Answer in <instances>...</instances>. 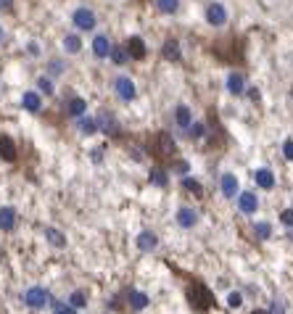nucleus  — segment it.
Wrapping results in <instances>:
<instances>
[{
  "label": "nucleus",
  "instance_id": "31",
  "mask_svg": "<svg viewBox=\"0 0 293 314\" xmlns=\"http://www.w3.org/2000/svg\"><path fill=\"white\" fill-rule=\"evenodd\" d=\"M45 238H48V243L56 246V248H66V235L61 232V230H56V227L45 230Z\"/></svg>",
  "mask_w": 293,
  "mask_h": 314
},
{
  "label": "nucleus",
  "instance_id": "8",
  "mask_svg": "<svg viewBox=\"0 0 293 314\" xmlns=\"http://www.w3.org/2000/svg\"><path fill=\"white\" fill-rule=\"evenodd\" d=\"M111 37L109 35H103V32H98L95 37H92V42H90V53H92V58L95 61H106L109 58V53H111Z\"/></svg>",
  "mask_w": 293,
  "mask_h": 314
},
{
  "label": "nucleus",
  "instance_id": "44",
  "mask_svg": "<svg viewBox=\"0 0 293 314\" xmlns=\"http://www.w3.org/2000/svg\"><path fill=\"white\" fill-rule=\"evenodd\" d=\"M254 314H270V311H254Z\"/></svg>",
  "mask_w": 293,
  "mask_h": 314
},
{
  "label": "nucleus",
  "instance_id": "17",
  "mask_svg": "<svg viewBox=\"0 0 293 314\" xmlns=\"http://www.w3.org/2000/svg\"><path fill=\"white\" fill-rule=\"evenodd\" d=\"M19 225V214L13 206H0V230L3 232H13Z\"/></svg>",
  "mask_w": 293,
  "mask_h": 314
},
{
  "label": "nucleus",
  "instance_id": "7",
  "mask_svg": "<svg viewBox=\"0 0 293 314\" xmlns=\"http://www.w3.org/2000/svg\"><path fill=\"white\" fill-rule=\"evenodd\" d=\"M235 203H238V211L246 216H254L259 211V196L254 190H240L235 196Z\"/></svg>",
  "mask_w": 293,
  "mask_h": 314
},
{
  "label": "nucleus",
  "instance_id": "37",
  "mask_svg": "<svg viewBox=\"0 0 293 314\" xmlns=\"http://www.w3.org/2000/svg\"><path fill=\"white\" fill-rule=\"evenodd\" d=\"M27 53L32 56V58H40V56H42V45H40L37 40H29V42H27Z\"/></svg>",
  "mask_w": 293,
  "mask_h": 314
},
{
  "label": "nucleus",
  "instance_id": "34",
  "mask_svg": "<svg viewBox=\"0 0 293 314\" xmlns=\"http://www.w3.org/2000/svg\"><path fill=\"white\" fill-rule=\"evenodd\" d=\"M51 314H80L69 301H53L51 304Z\"/></svg>",
  "mask_w": 293,
  "mask_h": 314
},
{
  "label": "nucleus",
  "instance_id": "20",
  "mask_svg": "<svg viewBox=\"0 0 293 314\" xmlns=\"http://www.w3.org/2000/svg\"><path fill=\"white\" fill-rule=\"evenodd\" d=\"M69 71V64L64 58H48V64H45V74L51 77V80H61Z\"/></svg>",
  "mask_w": 293,
  "mask_h": 314
},
{
  "label": "nucleus",
  "instance_id": "45",
  "mask_svg": "<svg viewBox=\"0 0 293 314\" xmlns=\"http://www.w3.org/2000/svg\"><path fill=\"white\" fill-rule=\"evenodd\" d=\"M290 95H293V87H290Z\"/></svg>",
  "mask_w": 293,
  "mask_h": 314
},
{
  "label": "nucleus",
  "instance_id": "43",
  "mask_svg": "<svg viewBox=\"0 0 293 314\" xmlns=\"http://www.w3.org/2000/svg\"><path fill=\"white\" fill-rule=\"evenodd\" d=\"M3 40H6V29H3V24H0V45H3Z\"/></svg>",
  "mask_w": 293,
  "mask_h": 314
},
{
  "label": "nucleus",
  "instance_id": "21",
  "mask_svg": "<svg viewBox=\"0 0 293 314\" xmlns=\"http://www.w3.org/2000/svg\"><path fill=\"white\" fill-rule=\"evenodd\" d=\"M127 304H130V309H135V311H143V309H148L151 298H148V293L132 288V291H127Z\"/></svg>",
  "mask_w": 293,
  "mask_h": 314
},
{
  "label": "nucleus",
  "instance_id": "26",
  "mask_svg": "<svg viewBox=\"0 0 293 314\" xmlns=\"http://www.w3.org/2000/svg\"><path fill=\"white\" fill-rule=\"evenodd\" d=\"M148 182H151L153 187H166V185H169V172L161 169V166H153L151 175H148Z\"/></svg>",
  "mask_w": 293,
  "mask_h": 314
},
{
  "label": "nucleus",
  "instance_id": "9",
  "mask_svg": "<svg viewBox=\"0 0 293 314\" xmlns=\"http://www.w3.org/2000/svg\"><path fill=\"white\" fill-rule=\"evenodd\" d=\"M198 222H201V214H198L196 206H180L177 209V227L193 230V227H198Z\"/></svg>",
  "mask_w": 293,
  "mask_h": 314
},
{
  "label": "nucleus",
  "instance_id": "40",
  "mask_svg": "<svg viewBox=\"0 0 293 314\" xmlns=\"http://www.w3.org/2000/svg\"><path fill=\"white\" fill-rule=\"evenodd\" d=\"M13 6H16V0H0V13L13 11Z\"/></svg>",
  "mask_w": 293,
  "mask_h": 314
},
{
  "label": "nucleus",
  "instance_id": "12",
  "mask_svg": "<svg viewBox=\"0 0 293 314\" xmlns=\"http://www.w3.org/2000/svg\"><path fill=\"white\" fill-rule=\"evenodd\" d=\"M82 48H85V42H82V37H80V32H66L64 37H61V51H64L66 56H80L82 53Z\"/></svg>",
  "mask_w": 293,
  "mask_h": 314
},
{
  "label": "nucleus",
  "instance_id": "13",
  "mask_svg": "<svg viewBox=\"0 0 293 314\" xmlns=\"http://www.w3.org/2000/svg\"><path fill=\"white\" fill-rule=\"evenodd\" d=\"M125 48H127V53H130V61H143V58L148 56V45H145V40H143L140 35L127 37Z\"/></svg>",
  "mask_w": 293,
  "mask_h": 314
},
{
  "label": "nucleus",
  "instance_id": "29",
  "mask_svg": "<svg viewBox=\"0 0 293 314\" xmlns=\"http://www.w3.org/2000/svg\"><path fill=\"white\" fill-rule=\"evenodd\" d=\"M156 3V11L164 13V16H175L180 11V0H153Z\"/></svg>",
  "mask_w": 293,
  "mask_h": 314
},
{
  "label": "nucleus",
  "instance_id": "33",
  "mask_svg": "<svg viewBox=\"0 0 293 314\" xmlns=\"http://www.w3.org/2000/svg\"><path fill=\"white\" fill-rule=\"evenodd\" d=\"M254 238H256V240L272 238V225H270V222H254Z\"/></svg>",
  "mask_w": 293,
  "mask_h": 314
},
{
  "label": "nucleus",
  "instance_id": "25",
  "mask_svg": "<svg viewBox=\"0 0 293 314\" xmlns=\"http://www.w3.org/2000/svg\"><path fill=\"white\" fill-rule=\"evenodd\" d=\"M66 114H69L71 119L87 114V101H85L82 95H71V98L66 101Z\"/></svg>",
  "mask_w": 293,
  "mask_h": 314
},
{
  "label": "nucleus",
  "instance_id": "1",
  "mask_svg": "<svg viewBox=\"0 0 293 314\" xmlns=\"http://www.w3.org/2000/svg\"><path fill=\"white\" fill-rule=\"evenodd\" d=\"M111 87H114V95H116L119 103H132L137 98V85H135V80L130 74H116Z\"/></svg>",
  "mask_w": 293,
  "mask_h": 314
},
{
  "label": "nucleus",
  "instance_id": "4",
  "mask_svg": "<svg viewBox=\"0 0 293 314\" xmlns=\"http://www.w3.org/2000/svg\"><path fill=\"white\" fill-rule=\"evenodd\" d=\"M188 301H190L196 309H211V306H214V296L206 291L204 282L193 280L190 285H188Z\"/></svg>",
  "mask_w": 293,
  "mask_h": 314
},
{
  "label": "nucleus",
  "instance_id": "23",
  "mask_svg": "<svg viewBox=\"0 0 293 314\" xmlns=\"http://www.w3.org/2000/svg\"><path fill=\"white\" fill-rule=\"evenodd\" d=\"M74 124H77V132H80L82 137H92V135L98 132V127H95V119L87 116V114L77 116V119H74Z\"/></svg>",
  "mask_w": 293,
  "mask_h": 314
},
{
  "label": "nucleus",
  "instance_id": "42",
  "mask_svg": "<svg viewBox=\"0 0 293 314\" xmlns=\"http://www.w3.org/2000/svg\"><path fill=\"white\" fill-rule=\"evenodd\" d=\"M92 161H103V148H92Z\"/></svg>",
  "mask_w": 293,
  "mask_h": 314
},
{
  "label": "nucleus",
  "instance_id": "41",
  "mask_svg": "<svg viewBox=\"0 0 293 314\" xmlns=\"http://www.w3.org/2000/svg\"><path fill=\"white\" fill-rule=\"evenodd\" d=\"M172 169H175V172H180V177H182V175H188V169H190V166H188V161H175V166H172Z\"/></svg>",
  "mask_w": 293,
  "mask_h": 314
},
{
  "label": "nucleus",
  "instance_id": "16",
  "mask_svg": "<svg viewBox=\"0 0 293 314\" xmlns=\"http://www.w3.org/2000/svg\"><path fill=\"white\" fill-rule=\"evenodd\" d=\"M172 119H175V127H177L180 132H188V127L193 124V111H190V106H185V103L175 106Z\"/></svg>",
  "mask_w": 293,
  "mask_h": 314
},
{
  "label": "nucleus",
  "instance_id": "3",
  "mask_svg": "<svg viewBox=\"0 0 293 314\" xmlns=\"http://www.w3.org/2000/svg\"><path fill=\"white\" fill-rule=\"evenodd\" d=\"M92 119H95V127H98V132H103V135L116 137V135L121 132V127H119V119H116V114L111 111V108H98V114L92 116Z\"/></svg>",
  "mask_w": 293,
  "mask_h": 314
},
{
  "label": "nucleus",
  "instance_id": "10",
  "mask_svg": "<svg viewBox=\"0 0 293 314\" xmlns=\"http://www.w3.org/2000/svg\"><path fill=\"white\" fill-rule=\"evenodd\" d=\"M135 246H137L140 254H153V251L159 248V235L153 230H140V232H137V238H135Z\"/></svg>",
  "mask_w": 293,
  "mask_h": 314
},
{
  "label": "nucleus",
  "instance_id": "14",
  "mask_svg": "<svg viewBox=\"0 0 293 314\" xmlns=\"http://www.w3.org/2000/svg\"><path fill=\"white\" fill-rule=\"evenodd\" d=\"M225 90H227V95H233V98H240L243 92H246V77L240 71H230L225 77Z\"/></svg>",
  "mask_w": 293,
  "mask_h": 314
},
{
  "label": "nucleus",
  "instance_id": "18",
  "mask_svg": "<svg viewBox=\"0 0 293 314\" xmlns=\"http://www.w3.org/2000/svg\"><path fill=\"white\" fill-rule=\"evenodd\" d=\"M21 106H24L27 114H40L42 111V95L37 90H27L21 95Z\"/></svg>",
  "mask_w": 293,
  "mask_h": 314
},
{
  "label": "nucleus",
  "instance_id": "38",
  "mask_svg": "<svg viewBox=\"0 0 293 314\" xmlns=\"http://www.w3.org/2000/svg\"><path fill=\"white\" fill-rule=\"evenodd\" d=\"M283 156H285V161H293V137H288L283 143Z\"/></svg>",
  "mask_w": 293,
  "mask_h": 314
},
{
  "label": "nucleus",
  "instance_id": "32",
  "mask_svg": "<svg viewBox=\"0 0 293 314\" xmlns=\"http://www.w3.org/2000/svg\"><path fill=\"white\" fill-rule=\"evenodd\" d=\"M206 135H209V127H206L204 122H193L190 127H188V137L193 140V143H198V140H204Z\"/></svg>",
  "mask_w": 293,
  "mask_h": 314
},
{
  "label": "nucleus",
  "instance_id": "35",
  "mask_svg": "<svg viewBox=\"0 0 293 314\" xmlns=\"http://www.w3.org/2000/svg\"><path fill=\"white\" fill-rule=\"evenodd\" d=\"M69 304H71L77 311H80V309L87 306V296H85L82 291H71V293H69Z\"/></svg>",
  "mask_w": 293,
  "mask_h": 314
},
{
  "label": "nucleus",
  "instance_id": "28",
  "mask_svg": "<svg viewBox=\"0 0 293 314\" xmlns=\"http://www.w3.org/2000/svg\"><path fill=\"white\" fill-rule=\"evenodd\" d=\"M37 92L40 95H56V80H51L48 74L37 77Z\"/></svg>",
  "mask_w": 293,
  "mask_h": 314
},
{
  "label": "nucleus",
  "instance_id": "11",
  "mask_svg": "<svg viewBox=\"0 0 293 314\" xmlns=\"http://www.w3.org/2000/svg\"><path fill=\"white\" fill-rule=\"evenodd\" d=\"M219 193L230 201H235V196L240 193V182L238 177L233 175V172H222V177H219Z\"/></svg>",
  "mask_w": 293,
  "mask_h": 314
},
{
  "label": "nucleus",
  "instance_id": "30",
  "mask_svg": "<svg viewBox=\"0 0 293 314\" xmlns=\"http://www.w3.org/2000/svg\"><path fill=\"white\" fill-rule=\"evenodd\" d=\"M180 187H182V190H188V193H204V185L201 182H198L196 177H190V175H182L180 177Z\"/></svg>",
  "mask_w": 293,
  "mask_h": 314
},
{
  "label": "nucleus",
  "instance_id": "5",
  "mask_svg": "<svg viewBox=\"0 0 293 314\" xmlns=\"http://www.w3.org/2000/svg\"><path fill=\"white\" fill-rule=\"evenodd\" d=\"M204 19H206V24L209 27H214V29H222V27H227V21H230V11H227V6L225 3H209L206 6V13H204Z\"/></svg>",
  "mask_w": 293,
  "mask_h": 314
},
{
  "label": "nucleus",
  "instance_id": "15",
  "mask_svg": "<svg viewBox=\"0 0 293 314\" xmlns=\"http://www.w3.org/2000/svg\"><path fill=\"white\" fill-rule=\"evenodd\" d=\"M161 58L169 61V64H180V61H182V45H180V40L166 37L164 45H161Z\"/></svg>",
  "mask_w": 293,
  "mask_h": 314
},
{
  "label": "nucleus",
  "instance_id": "6",
  "mask_svg": "<svg viewBox=\"0 0 293 314\" xmlns=\"http://www.w3.org/2000/svg\"><path fill=\"white\" fill-rule=\"evenodd\" d=\"M24 304H27L29 309L40 311V309H45V306H51V293L45 291L42 285H32V288L24 293Z\"/></svg>",
  "mask_w": 293,
  "mask_h": 314
},
{
  "label": "nucleus",
  "instance_id": "36",
  "mask_svg": "<svg viewBox=\"0 0 293 314\" xmlns=\"http://www.w3.org/2000/svg\"><path fill=\"white\" fill-rule=\"evenodd\" d=\"M227 306L230 309H240L243 306V293L240 291H230L227 293Z\"/></svg>",
  "mask_w": 293,
  "mask_h": 314
},
{
  "label": "nucleus",
  "instance_id": "27",
  "mask_svg": "<svg viewBox=\"0 0 293 314\" xmlns=\"http://www.w3.org/2000/svg\"><path fill=\"white\" fill-rule=\"evenodd\" d=\"M109 61H111L114 66H125L127 61H130V53H127V48H125V45H111Z\"/></svg>",
  "mask_w": 293,
  "mask_h": 314
},
{
  "label": "nucleus",
  "instance_id": "22",
  "mask_svg": "<svg viewBox=\"0 0 293 314\" xmlns=\"http://www.w3.org/2000/svg\"><path fill=\"white\" fill-rule=\"evenodd\" d=\"M254 182L261 187V190H272V187H275V172L267 169V166L256 169V172H254Z\"/></svg>",
  "mask_w": 293,
  "mask_h": 314
},
{
  "label": "nucleus",
  "instance_id": "2",
  "mask_svg": "<svg viewBox=\"0 0 293 314\" xmlns=\"http://www.w3.org/2000/svg\"><path fill=\"white\" fill-rule=\"evenodd\" d=\"M71 24L77 27V32H92L98 27V16L90 6H77L71 11Z\"/></svg>",
  "mask_w": 293,
  "mask_h": 314
},
{
  "label": "nucleus",
  "instance_id": "24",
  "mask_svg": "<svg viewBox=\"0 0 293 314\" xmlns=\"http://www.w3.org/2000/svg\"><path fill=\"white\" fill-rule=\"evenodd\" d=\"M0 159L3 161H16V143L11 135H0Z\"/></svg>",
  "mask_w": 293,
  "mask_h": 314
},
{
  "label": "nucleus",
  "instance_id": "39",
  "mask_svg": "<svg viewBox=\"0 0 293 314\" xmlns=\"http://www.w3.org/2000/svg\"><path fill=\"white\" fill-rule=\"evenodd\" d=\"M280 222H283L285 227H293V209H283V211H280Z\"/></svg>",
  "mask_w": 293,
  "mask_h": 314
},
{
  "label": "nucleus",
  "instance_id": "19",
  "mask_svg": "<svg viewBox=\"0 0 293 314\" xmlns=\"http://www.w3.org/2000/svg\"><path fill=\"white\" fill-rule=\"evenodd\" d=\"M156 148H159V151L166 156V159H175V153H177V146H175L172 135H169V132H164V130L156 135ZM161 153H159V156H161Z\"/></svg>",
  "mask_w": 293,
  "mask_h": 314
}]
</instances>
